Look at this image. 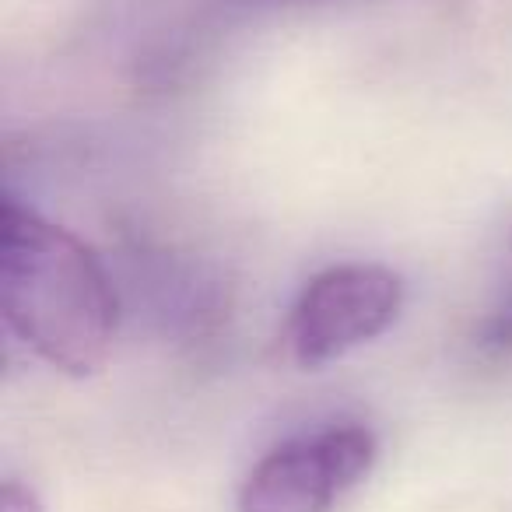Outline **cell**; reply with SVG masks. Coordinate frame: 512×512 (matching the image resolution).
Returning a JSON list of instances; mask_svg holds the SVG:
<instances>
[{
    "label": "cell",
    "instance_id": "3957f363",
    "mask_svg": "<svg viewBox=\"0 0 512 512\" xmlns=\"http://www.w3.org/2000/svg\"><path fill=\"white\" fill-rule=\"evenodd\" d=\"M379 442L365 425H334L281 442L249 470L239 512H334L376 467Z\"/></svg>",
    "mask_w": 512,
    "mask_h": 512
},
{
    "label": "cell",
    "instance_id": "7a4b0ae2",
    "mask_svg": "<svg viewBox=\"0 0 512 512\" xmlns=\"http://www.w3.org/2000/svg\"><path fill=\"white\" fill-rule=\"evenodd\" d=\"M404 309V281L383 264H337L295 299L285 348L299 369H320L376 341Z\"/></svg>",
    "mask_w": 512,
    "mask_h": 512
},
{
    "label": "cell",
    "instance_id": "277c9868",
    "mask_svg": "<svg viewBox=\"0 0 512 512\" xmlns=\"http://www.w3.org/2000/svg\"><path fill=\"white\" fill-rule=\"evenodd\" d=\"M0 512H46L43 498L32 484L18 481V477H8L0 484Z\"/></svg>",
    "mask_w": 512,
    "mask_h": 512
},
{
    "label": "cell",
    "instance_id": "5b68a950",
    "mask_svg": "<svg viewBox=\"0 0 512 512\" xmlns=\"http://www.w3.org/2000/svg\"><path fill=\"white\" fill-rule=\"evenodd\" d=\"M239 4H316V0H239Z\"/></svg>",
    "mask_w": 512,
    "mask_h": 512
},
{
    "label": "cell",
    "instance_id": "6da1fadb",
    "mask_svg": "<svg viewBox=\"0 0 512 512\" xmlns=\"http://www.w3.org/2000/svg\"><path fill=\"white\" fill-rule=\"evenodd\" d=\"M0 309L25 348L71 379L106 365L120 323L99 256L18 197H4L0 211Z\"/></svg>",
    "mask_w": 512,
    "mask_h": 512
}]
</instances>
